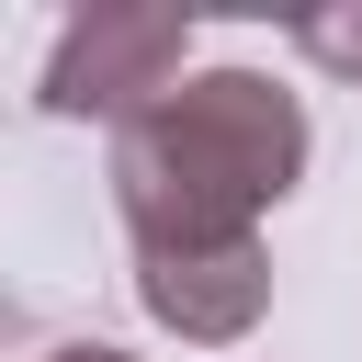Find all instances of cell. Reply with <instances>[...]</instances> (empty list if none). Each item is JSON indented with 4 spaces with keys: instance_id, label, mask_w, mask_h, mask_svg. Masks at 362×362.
<instances>
[{
    "instance_id": "obj_2",
    "label": "cell",
    "mask_w": 362,
    "mask_h": 362,
    "mask_svg": "<svg viewBox=\"0 0 362 362\" xmlns=\"http://www.w3.org/2000/svg\"><path fill=\"white\" fill-rule=\"evenodd\" d=\"M192 79V11H170V0H90V11H68V34L45 45V79H34V102L57 113V124H136L147 102H170Z\"/></svg>"
},
{
    "instance_id": "obj_5",
    "label": "cell",
    "mask_w": 362,
    "mask_h": 362,
    "mask_svg": "<svg viewBox=\"0 0 362 362\" xmlns=\"http://www.w3.org/2000/svg\"><path fill=\"white\" fill-rule=\"evenodd\" d=\"M45 362H136V351H113V339H57Z\"/></svg>"
},
{
    "instance_id": "obj_4",
    "label": "cell",
    "mask_w": 362,
    "mask_h": 362,
    "mask_svg": "<svg viewBox=\"0 0 362 362\" xmlns=\"http://www.w3.org/2000/svg\"><path fill=\"white\" fill-rule=\"evenodd\" d=\"M294 45H305L328 79H362V0H317V11H294Z\"/></svg>"
},
{
    "instance_id": "obj_1",
    "label": "cell",
    "mask_w": 362,
    "mask_h": 362,
    "mask_svg": "<svg viewBox=\"0 0 362 362\" xmlns=\"http://www.w3.org/2000/svg\"><path fill=\"white\" fill-rule=\"evenodd\" d=\"M305 102L272 68H192L170 102H147L113 136V215L136 260L181 249H249L260 215L305 181Z\"/></svg>"
},
{
    "instance_id": "obj_3",
    "label": "cell",
    "mask_w": 362,
    "mask_h": 362,
    "mask_svg": "<svg viewBox=\"0 0 362 362\" xmlns=\"http://www.w3.org/2000/svg\"><path fill=\"white\" fill-rule=\"evenodd\" d=\"M136 305H147L170 339H192V351H226V339H249V328L272 317V249L249 238V249L136 260Z\"/></svg>"
}]
</instances>
